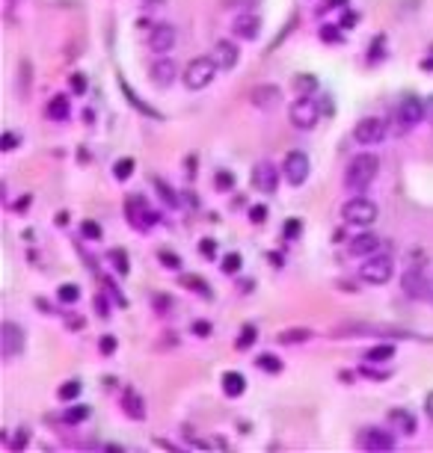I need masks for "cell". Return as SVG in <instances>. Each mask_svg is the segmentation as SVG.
I'll use <instances>...</instances> for the list:
<instances>
[{
    "mask_svg": "<svg viewBox=\"0 0 433 453\" xmlns=\"http://www.w3.org/2000/svg\"><path fill=\"white\" fill-rule=\"evenodd\" d=\"M77 394H81V382L77 379H72V382H63L60 388H57V397H60L63 403H68V400H74Z\"/></svg>",
    "mask_w": 433,
    "mask_h": 453,
    "instance_id": "36",
    "label": "cell"
},
{
    "mask_svg": "<svg viewBox=\"0 0 433 453\" xmlns=\"http://www.w3.org/2000/svg\"><path fill=\"white\" fill-rule=\"evenodd\" d=\"M380 252V238L374 234H356L350 240V255H377Z\"/></svg>",
    "mask_w": 433,
    "mask_h": 453,
    "instance_id": "23",
    "label": "cell"
},
{
    "mask_svg": "<svg viewBox=\"0 0 433 453\" xmlns=\"http://www.w3.org/2000/svg\"><path fill=\"white\" fill-rule=\"evenodd\" d=\"M344 3H348V0H323L321 9H330V6H344Z\"/></svg>",
    "mask_w": 433,
    "mask_h": 453,
    "instance_id": "58",
    "label": "cell"
},
{
    "mask_svg": "<svg viewBox=\"0 0 433 453\" xmlns=\"http://www.w3.org/2000/svg\"><path fill=\"white\" fill-rule=\"evenodd\" d=\"M86 418H90V406H81V403H77V406H72V409H66V415H63L66 423H81V421H86Z\"/></svg>",
    "mask_w": 433,
    "mask_h": 453,
    "instance_id": "37",
    "label": "cell"
},
{
    "mask_svg": "<svg viewBox=\"0 0 433 453\" xmlns=\"http://www.w3.org/2000/svg\"><path fill=\"white\" fill-rule=\"evenodd\" d=\"M211 56H214V63L220 65V72H232V68L238 65L241 51H238V45H234V42H229V39H220V42L214 45Z\"/></svg>",
    "mask_w": 433,
    "mask_h": 453,
    "instance_id": "19",
    "label": "cell"
},
{
    "mask_svg": "<svg viewBox=\"0 0 433 453\" xmlns=\"http://www.w3.org/2000/svg\"><path fill=\"white\" fill-rule=\"evenodd\" d=\"M282 238H285V240H294V238H300V220H288V222H285V229H282Z\"/></svg>",
    "mask_w": 433,
    "mask_h": 453,
    "instance_id": "48",
    "label": "cell"
},
{
    "mask_svg": "<svg viewBox=\"0 0 433 453\" xmlns=\"http://www.w3.org/2000/svg\"><path fill=\"white\" fill-rule=\"evenodd\" d=\"M255 368L264 370V373H279L282 370V361L273 356V352H261V356L255 359Z\"/></svg>",
    "mask_w": 433,
    "mask_h": 453,
    "instance_id": "31",
    "label": "cell"
},
{
    "mask_svg": "<svg viewBox=\"0 0 433 453\" xmlns=\"http://www.w3.org/2000/svg\"><path fill=\"white\" fill-rule=\"evenodd\" d=\"M389 359H395V347H392V344H377V347L365 350V361H371V364H383Z\"/></svg>",
    "mask_w": 433,
    "mask_h": 453,
    "instance_id": "26",
    "label": "cell"
},
{
    "mask_svg": "<svg viewBox=\"0 0 433 453\" xmlns=\"http://www.w3.org/2000/svg\"><path fill=\"white\" fill-rule=\"evenodd\" d=\"M288 116H291V125L294 127L309 131V127H314V125H318V119H321V107H318V101H314L312 95H300L297 101L291 104Z\"/></svg>",
    "mask_w": 433,
    "mask_h": 453,
    "instance_id": "6",
    "label": "cell"
},
{
    "mask_svg": "<svg viewBox=\"0 0 433 453\" xmlns=\"http://www.w3.org/2000/svg\"><path fill=\"white\" fill-rule=\"evenodd\" d=\"M241 267H243V258H241L238 252H229V255H225V258L220 261V270H223V273H229V275L241 273Z\"/></svg>",
    "mask_w": 433,
    "mask_h": 453,
    "instance_id": "35",
    "label": "cell"
},
{
    "mask_svg": "<svg viewBox=\"0 0 433 453\" xmlns=\"http://www.w3.org/2000/svg\"><path fill=\"white\" fill-rule=\"evenodd\" d=\"M81 234L86 240H101V225H98L95 220H83L81 222Z\"/></svg>",
    "mask_w": 433,
    "mask_h": 453,
    "instance_id": "39",
    "label": "cell"
},
{
    "mask_svg": "<svg viewBox=\"0 0 433 453\" xmlns=\"http://www.w3.org/2000/svg\"><path fill=\"white\" fill-rule=\"evenodd\" d=\"M395 335V338H416L412 332H401V329H389V326H365V323H344V326H336L330 335L332 338H344V335Z\"/></svg>",
    "mask_w": 433,
    "mask_h": 453,
    "instance_id": "12",
    "label": "cell"
},
{
    "mask_svg": "<svg viewBox=\"0 0 433 453\" xmlns=\"http://www.w3.org/2000/svg\"><path fill=\"white\" fill-rule=\"evenodd\" d=\"M294 89H297L300 95H312L314 89H318V77L314 74H297L294 77Z\"/></svg>",
    "mask_w": 433,
    "mask_h": 453,
    "instance_id": "32",
    "label": "cell"
},
{
    "mask_svg": "<svg viewBox=\"0 0 433 453\" xmlns=\"http://www.w3.org/2000/svg\"><path fill=\"white\" fill-rule=\"evenodd\" d=\"M425 116H427L425 101H419V98H403V101L398 104V122L403 127H416Z\"/></svg>",
    "mask_w": 433,
    "mask_h": 453,
    "instance_id": "16",
    "label": "cell"
},
{
    "mask_svg": "<svg viewBox=\"0 0 433 453\" xmlns=\"http://www.w3.org/2000/svg\"><path fill=\"white\" fill-rule=\"evenodd\" d=\"M199 255H202V258H208V261H214L216 258V240L202 238L199 240Z\"/></svg>",
    "mask_w": 433,
    "mask_h": 453,
    "instance_id": "42",
    "label": "cell"
},
{
    "mask_svg": "<svg viewBox=\"0 0 433 453\" xmlns=\"http://www.w3.org/2000/svg\"><path fill=\"white\" fill-rule=\"evenodd\" d=\"M190 329H193L196 335H199V338H208V335H211V323H205V320H196Z\"/></svg>",
    "mask_w": 433,
    "mask_h": 453,
    "instance_id": "50",
    "label": "cell"
},
{
    "mask_svg": "<svg viewBox=\"0 0 433 453\" xmlns=\"http://www.w3.org/2000/svg\"><path fill=\"white\" fill-rule=\"evenodd\" d=\"M282 172H285V181H288L291 187H303L309 181L312 163L303 151H288L285 154V163H282Z\"/></svg>",
    "mask_w": 433,
    "mask_h": 453,
    "instance_id": "8",
    "label": "cell"
},
{
    "mask_svg": "<svg viewBox=\"0 0 433 453\" xmlns=\"http://www.w3.org/2000/svg\"><path fill=\"white\" fill-rule=\"evenodd\" d=\"M359 445L365 450H392L395 447V436L380 427H365L359 432Z\"/></svg>",
    "mask_w": 433,
    "mask_h": 453,
    "instance_id": "13",
    "label": "cell"
},
{
    "mask_svg": "<svg viewBox=\"0 0 433 453\" xmlns=\"http://www.w3.org/2000/svg\"><path fill=\"white\" fill-rule=\"evenodd\" d=\"M122 92L128 95V101H131V107H134V110H140L143 116H149V119H161V113H157L154 107H149V104H145V101H140V98L134 95V89H131V86H128L125 81H122Z\"/></svg>",
    "mask_w": 433,
    "mask_h": 453,
    "instance_id": "27",
    "label": "cell"
},
{
    "mask_svg": "<svg viewBox=\"0 0 433 453\" xmlns=\"http://www.w3.org/2000/svg\"><path fill=\"white\" fill-rule=\"evenodd\" d=\"M45 113H48V119H54V122H66L68 116H72V104H68L66 95H54L51 101H48Z\"/></svg>",
    "mask_w": 433,
    "mask_h": 453,
    "instance_id": "24",
    "label": "cell"
},
{
    "mask_svg": "<svg viewBox=\"0 0 433 453\" xmlns=\"http://www.w3.org/2000/svg\"><path fill=\"white\" fill-rule=\"evenodd\" d=\"M170 305H172V299H170V297H154V308H157V311H166V308H170Z\"/></svg>",
    "mask_w": 433,
    "mask_h": 453,
    "instance_id": "52",
    "label": "cell"
},
{
    "mask_svg": "<svg viewBox=\"0 0 433 453\" xmlns=\"http://www.w3.org/2000/svg\"><path fill=\"white\" fill-rule=\"evenodd\" d=\"M68 89H72V95H83L86 92V77L83 74H72V77H68Z\"/></svg>",
    "mask_w": 433,
    "mask_h": 453,
    "instance_id": "43",
    "label": "cell"
},
{
    "mask_svg": "<svg viewBox=\"0 0 433 453\" xmlns=\"http://www.w3.org/2000/svg\"><path fill=\"white\" fill-rule=\"evenodd\" d=\"M57 299H60V302H77V299H81V288H77V284H60V288H57Z\"/></svg>",
    "mask_w": 433,
    "mask_h": 453,
    "instance_id": "34",
    "label": "cell"
},
{
    "mask_svg": "<svg viewBox=\"0 0 433 453\" xmlns=\"http://www.w3.org/2000/svg\"><path fill=\"white\" fill-rule=\"evenodd\" d=\"M264 220H268V204H252V208H250V222L261 225Z\"/></svg>",
    "mask_w": 433,
    "mask_h": 453,
    "instance_id": "46",
    "label": "cell"
},
{
    "mask_svg": "<svg viewBox=\"0 0 433 453\" xmlns=\"http://www.w3.org/2000/svg\"><path fill=\"white\" fill-rule=\"evenodd\" d=\"M154 187H157V193H161V202L166 204V208H179V204H181V199L175 196V190L163 178H154Z\"/></svg>",
    "mask_w": 433,
    "mask_h": 453,
    "instance_id": "29",
    "label": "cell"
},
{
    "mask_svg": "<svg viewBox=\"0 0 433 453\" xmlns=\"http://www.w3.org/2000/svg\"><path fill=\"white\" fill-rule=\"evenodd\" d=\"M259 30H261V18L252 15V12H241L232 21V33L238 39H243V42H255V39H259Z\"/></svg>",
    "mask_w": 433,
    "mask_h": 453,
    "instance_id": "17",
    "label": "cell"
},
{
    "mask_svg": "<svg viewBox=\"0 0 433 453\" xmlns=\"http://www.w3.org/2000/svg\"><path fill=\"white\" fill-rule=\"evenodd\" d=\"M15 145H18V136L12 131H6L3 136H0V149H3V151H12Z\"/></svg>",
    "mask_w": 433,
    "mask_h": 453,
    "instance_id": "49",
    "label": "cell"
},
{
    "mask_svg": "<svg viewBox=\"0 0 433 453\" xmlns=\"http://www.w3.org/2000/svg\"><path fill=\"white\" fill-rule=\"evenodd\" d=\"M0 352H3L6 361H12L18 352H24V329L15 326L12 320H6L0 326Z\"/></svg>",
    "mask_w": 433,
    "mask_h": 453,
    "instance_id": "10",
    "label": "cell"
},
{
    "mask_svg": "<svg viewBox=\"0 0 433 453\" xmlns=\"http://www.w3.org/2000/svg\"><path fill=\"white\" fill-rule=\"evenodd\" d=\"M119 403H122V412L131 421H143L145 418V400H143V394L137 391L134 386H125L122 388V397H119Z\"/></svg>",
    "mask_w": 433,
    "mask_h": 453,
    "instance_id": "18",
    "label": "cell"
},
{
    "mask_svg": "<svg viewBox=\"0 0 433 453\" xmlns=\"http://www.w3.org/2000/svg\"><path fill=\"white\" fill-rule=\"evenodd\" d=\"M216 72H220V65L214 63V56H196V60H190L184 68V86L190 92L208 89V86L214 83Z\"/></svg>",
    "mask_w": 433,
    "mask_h": 453,
    "instance_id": "2",
    "label": "cell"
},
{
    "mask_svg": "<svg viewBox=\"0 0 433 453\" xmlns=\"http://www.w3.org/2000/svg\"><path fill=\"white\" fill-rule=\"evenodd\" d=\"M392 273H395V264H392L389 255H368L365 261H362L359 267V279L365 284H386L392 279Z\"/></svg>",
    "mask_w": 433,
    "mask_h": 453,
    "instance_id": "4",
    "label": "cell"
},
{
    "mask_svg": "<svg viewBox=\"0 0 433 453\" xmlns=\"http://www.w3.org/2000/svg\"><path fill=\"white\" fill-rule=\"evenodd\" d=\"M425 412H427V418L433 421V391L427 394V400H425Z\"/></svg>",
    "mask_w": 433,
    "mask_h": 453,
    "instance_id": "56",
    "label": "cell"
},
{
    "mask_svg": "<svg viewBox=\"0 0 433 453\" xmlns=\"http://www.w3.org/2000/svg\"><path fill=\"white\" fill-rule=\"evenodd\" d=\"M389 134V125L386 119H380V116H365V119H359L356 127H353V140L359 145H377L386 140Z\"/></svg>",
    "mask_w": 433,
    "mask_h": 453,
    "instance_id": "7",
    "label": "cell"
},
{
    "mask_svg": "<svg viewBox=\"0 0 433 453\" xmlns=\"http://www.w3.org/2000/svg\"><path fill=\"white\" fill-rule=\"evenodd\" d=\"M66 326H68V329H83V320H81V317H74V320L68 317V320H66Z\"/></svg>",
    "mask_w": 433,
    "mask_h": 453,
    "instance_id": "57",
    "label": "cell"
},
{
    "mask_svg": "<svg viewBox=\"0 0 433 453\" xmlns=\"http://www.w3.org/2000/svg\"><path fill=\"white\" fill-rule=\"evenodd\" d=\"M12 447H15V450L27 447V430H18V436H15V441H12Z\"/></svg>",
    "mask_w": 433,
    "mask_h": 453,
    "instance_id": "51",
    "label": "cell"
},
{
    "mask_svg": "<svg viewBox=\"0 0 433 453\" xmlns=\"http://www.w3.org/2000/svg\"><path fill=\"white\" fill-rule=\"evenodd\" d=\"M353 24H356V12H350V9H348L344 18H341V27H353Z\"/></svg>",
    "mask_w": 433,
    "mask_h": 453,
    "instance_id": "54",
    "label": "cell"
},
{
    "mask_svg": "<svg viewBox=\"0 0 433 453\" xmlns=\"http://www.w3.org/2000/svg\"><path fill=\"white\" fill-rule=\"evenodd\" d=\"M149 77L157 83V86H172V81L179 77V65H175V60L172 56H166V54H161L157 60L152 63V68H149Z\"/></svg>",
    "mask_w": 433,
    "mask_h": 453,
    "instance_id": "14",
    "label": "cell"
},
{
    "mask_svg": "<svg viewBox=\"0 0 433 453\" xmlns=\"http://www.w3.org/2000/svg\"><path fill=\"white\" fill-rule=\"evenodd\" d=\"M92 305H95V311H98V317H110V305H107V297H104V293H95V299H92Z\"/></svg>",
    "mask_w": 433,
    "mask_h": 453,
    "instance_id": "47",
    "label": "cell"
},
{
    "mask_svg": "<svg viewBox=\"0 0 433 453\" xmlns=\"http://www.w3.org/2000/svg\"><path fill=\"white\" fill-rule=\"evenodd\" d=\"M389 427L401 436H416V418L407 409H389Z\"/></svg>",
    "mask_w": 433,
    "mask_h": 453,
    "instance_id": "21",
    "label": "cell"
},
{
    "mask_svg": "<svg viewBox=\"0 0 433 453\" xmlns=\"http://www.w3.org/2000/svg\"><path fill=\"white\" fill-rule=\"evenodd\" d=\"M279 175L282 172L270 160H261V163H255V169H252V187L255 190H261V193H276Z\"/></svg>",
    "mask_w": 433,
    "mask_h": 453,
    "instance_id": "11",
    "label": "cell"
},
{
    "mask_svg": "<svg viewBox=\"0 0 433 453\" xmlns=\"http://www.w3.org/2000/svg\"><path fill=\"white\" fill-rule=\"evenodd\" d=\"M220 386H223V394L225 397H241L243 391H247V377L238 370H225L223 373V379H220Z\"/></svg>",
    "mask_w": 433,
    "mask_h": 453,
    "instance_id": "22",
    "label": "cell"
},
{
    "mask_svg": "<svg viewBox=\"0 0 433 453\" xmlns=\"http://www.w3.org/2000/svg\"><path fill=\"white\" fill-rule=\"evenodd\" d=\"M116 347H119V341H116L113 335H101V341H98V352H101V356H113Z\"/></svg>",
    "mask_w": 433,
    "mask_h": 453,
    "instance_id": "40",
    "label": "cell"
},
{
    "mask_svg": "<svg viewBox=\"0 0 433 453\" xmlns=\"http://www.w3.org/2000/svg\"><path fill=\"white\" fill-rule=\"evenodd\" d=\"M377 172H380L377 154H356L348 163V169H344V187H348L350 193H362V190H368V187L374 184Z\"/></svg>",
    "mask_w": 433,
    "mask_h": 453,
    "instance_id": "1",
    "label": "cell"
},
{
    "mask_svg": "<svg viewBox=\"0 0 433 453\" xmlns=\"http://www.w3.org/2000/svg\"><path fill=\"white\" fill-rule=\"evenodd\" d=\"M214 184H216V190H232V184H234V178H232V172H225V169H220L214 175Z\"/></svg>",
    "mask_w": 433,
    "mask_h": 453,
    "instance_id": "44",
    "label": "cell"
},
{
    "mask_svg": "<svg viewBox=\"0 0 433 453\" xmlns=\"http://www.w3.org/2000/svg\"><path fill=\"white\" fill-rule=\"evenodd\" d=\"M149 48L154 54H170L175 48V27L172 24H154L149 30Z\"/></svg>",
    "mask_w": 433,
    "mask_h": 453,
    "instance_id": "15",
    "label": "cell"
},
{
    "mask_svg": "<svg viewBox=\"0 0 433 453\" xmlns=\"http://www.w3.org/2000/svg\"><path fill=\"white\" fill-rule=\"evenodd\" d=\"M134 175V157H122V160L113 163V178L116 181H128Z\"/></svg>",
    "mask_w": 433,
    "mask_h": 453,
    "instance_id": "33",
    "label": "cell"
},
{
    "mask_svg": "<svg viewBox=\"0 0 433 453\" xmlns=\"http://www.w3.org/2000/svg\"><path fill=\"white\" fill-rule=\"evenodd\" d=\"M157 258H161V264H163L166 270H179V267H181V258H179V255H175V252H166V249H161V252H157Z\"/></svg>",
    "mask_w": 433,
    "mask_h": 453,
    "instance_id": "41",
    "label": "cell"
},
{
    "mask_svg": "<svg viewBox=\"0 0 433 453\" xmlns=\"http://www.w3.org/2000/svg\"><path fill=\"white\" fill-rule=\"evenodd\" d=\"M425 110H427V122L433 125V95L427 98V104H425Z\"/></svg>",
    "mask_w": 433,
    "mask_h": 453,
    "instance_id": "59",
    "label": "cell"
},
{
    "mask_svg": "<svg viewBox=\"0 0 433 453\" xmlns=\"http://www.w3.org/2000/svg\"><path fill=\"white\" fill-rule=\"evenodd\" d=\"M36 308H39V311H45V314H54V305H48L45 299H36Z\"/></svg>",
    "mask_w": 433,
    "mask_h": 453,
    "instance_id": "55",
    "label": "cell"
},
{
    "mask_svg": "<svg viewBox=\"0 0 433 453\" xmlns=\"http://www.w3.org/2000/svg\"><path fill=\"white\" fill-rule=\"evenodd\" d=\"M255 344V326H243L241 335H238V341H234V347L238 350H250Z\"/></svg>",
    "mask_w": 433,
    "mask_h": 453,
    "instance_id": "38",
    "label": "cell"
},
{
    "mask_svg": "<svg viewBox=\"0 0 433 453\" xmlns=\"http://www.w3.org/2000/svg\"><path fill=\"white\" fill-rule=\"evenodd\" d=\"M312 338H314L312 329H282L276 335V341L282 347H294V344H303V341H312Z\"/></svg>",
    "mask_w": 433,
    "mask_h": 453,
    "instance_id": "25",
    "label": "cell"
},
{
    "mask_svg": "<svg viewBox=\"0 0 433 453\" xmlns=\"http://www.w3.org/2000/svg\"><path fill=\"white\" fill-rule=\"evenodd\" d=\"M401 288L407 297L412 299H427L430 297V279H427V273L421 270V267H410V270H403L401 275Z\"/></svg>",
    "mask_w": 433,
    "mask_h": 453,
    "instance_id": "9",
    "label": "cell"
},
{
    "mask_svg": "<svg viewBox=\"0 0 433 453\" xmlns=\"http://www.w3.org/2000/svg\"><path fill=\"white\" fill-rule=\"evenodd\" d=\"M27 208H30V196H24V199L15 204V211H27Z\"/></svg>",
    "mask_w": 433,
    "mask_h": 453,
    "instance_id": "60",
    "label": "cell"
},
{
    "mask_svg": "<svg viewBox=\"0 0 433 453\" xmlns=\"http://www.w3.org/2000/svg\"><path fill=\"white\" fill-rule=\"evenodd\" d=\"M184 169H187V178H193V175H196V157H187V160H184Z\"/></svg>",
    "mask_w": 433,
    "mask_h": 453,
    "instance_id": "53",
    "label": "cell"
},
{
    "mask_svg": "<svg viewBox=\"0 0 433 453\" xmlns=\"http://www.w3.org/2000/svg\"><path fill=\"white\" fill-rule=\"evenodd\" d=\"M250 101H252V107H259V110H273V107H279L282 92L276 89V86H255Z\"/></svg>",
    "mask_w": 433,
    "mask_h": 453,
    "instance_id": "20",
    "label": "cell"
},
{
    "mask_svg": "<svg viewBox=\"0 0 433 453\" xmlns=\"http://www.w3.org/2000/svg\"><path fill=\"white\" fill-rule=\"evenodd\" d=\"M107 264H110L119 275H128V270H131V261H128L125 249H110V252H107Z\"/></svg>",
    "mask_w": 433,
    "mask_h": 453,
    "instance_id": "28",
    "label": "cell"
},
{
    "mask_svg": "<svg viewBox=\"0 0 433 453\" xmlns=\"http://www.w3.org/2000/svg\"><path fill=\"white\" fill-rule=\"evenodd\" d=\"M125 216H128V222H131V229H137V231H149L157 222V213L149 211V202L137 193H131L125 199Z\"/></svg>",
    "mask_w": 433,
    "mask_h": 453,
    "instance_id": "5",
    "label": "cell"
},
{
    "mask_svg": "<svg viewBox=\"0 0 433 453\" xmlns=\"http://www.w3.org/2000/svg\"><path fill=\"white\" fill-rule=\"evenodd\" d=\"M339 30H341V24H339V27H330V24L321 27V39H323V42H336V45H339V42H341V33H339Z\"/></svg>",
    "mask_w": 433,
    "mask_h": 453,
    "instance_id": "45",
    "label": "cell"
},
{
    "mask_svg": "<svg viewBox=\"0 0 433 453\" xmlns=\"http://www.w3.org/2000/svg\"><path fill=\"white\" fill-rule=\"evenodd\" d=\"M377 216H380L377 204L371 199H362V196H353L341 208V220H344V225H350V229H368V225L377 222Z\"/></svg>",
    "mask_w": 433,
    "mask_h": 453,
    "instance_id": "3",
    "label": "cell"
},
{
    "mask_svg": "<svg viewBox=\"0 0 433 453\" xmlns=\"http://www.w3.org/2000/svg\"><path fill=\"white\" fill-rule=\"evenodd\" d=\"M181 284H184V288H190V291H196V293H199V297H205V299L211 297L208 282L199 279V275H181Z\"/></svg>",
    "mask_w": 433,
    "mask_h": 453,
    "instance_id": "30",
    "label": "cell"
}]
</instances>
